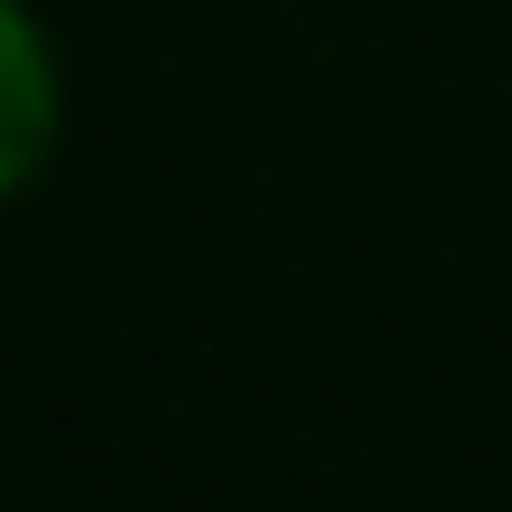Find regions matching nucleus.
<instances>
[{
  "label": "nucleus",
  "mask_w": 512,
  "mask_h": 512,
  "mask_svg": "<svg viewBox=\"0 0 512 512\" xmlns=\"http://www.w3.org/2000/svg\"><path fill=\"white\" fill-rule=\"evenodd\" d=\"M61 141V61L21 0H0V201H11Z\"/></svg>",
  "instance_id": "f257e3e1"
}]
</instances>
